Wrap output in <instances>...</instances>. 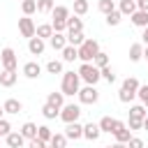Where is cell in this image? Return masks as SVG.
Segmentation results:
<instances>
[{"instance_id": "obj_1", "label": "cell", "mask_w": 148, "mask_h": 148, "mask_svg": "<svg viewBox=\"0 0 148 148\" xmlns=\"http://www.w3.org/2000/svg\"><path fill=\"white\" fill-rule=\"evenodd\" d=\"M79 90H81V76H79V72H62L60 92L62 95H79Z\"/></svg>"}, {"instance_id": "obj_2", "label": "cell", "mask_w": 148, "mask_h": 148, "mask_svg": "<svg viewBox=\"0 0 148 148\" xmlns=\"http://www.w3.org/2000/svg\"><path fill=\"white\" fill-rule=\"evenodd\" d=\"M139 79H134V76H127L125 81H123V86H120V92H118V99L120 102H125V104H130L134 97H136V92H139Z\"/></svg>"}, {"instance_id": "obj_3", "label": "cell", "mask_w": 148, "mask_h": 148, "mask_svg": "<svg viewBox=\"0 0 148 148\" xmlns=\"http://www.w3.org/2000/svg\"><path fill=\"white\" fill-rule=\"evenodd\" d=\"M97 53H99L97 39H86V42L79 46V60H81V62H92Z\"/></svg>"}, {"instance_id": "obj_4", "label": "cell", "mask_w": 148, "mask_h": 148, "mask_svg": "<svg viewBox=\"0 0 148 148\" xmlns=\"http://www.w3.org/2000/svg\"><path fill=\"white\" fill-rule=\"evenodd\" d=\"M79 76L86 81V86H95V83L102 79V72H99L92 62H81V67H79Z\"/></svg>"}, {"instance_id": "obj_5", "label": "cell", "mask_w": 148, "mask_h": 148, "mask_svg": "<svg viewBox=\"0 0 148 148\" xmlns=\"http://www.w3.org/2000/svg\"><path fill=\"white\" fill-rule=\"evenodd\" d=\"M0 62H2V69H7V72H16V67H18V58H16V53H14L12 46H5V49L0 51Z\"/></svg>"}, {"instance_id": "obj_6", "label": "cell", "mask_w": 148, "mask_h": 148, "mask_svg": "<svg viewBox=\"0 0 148 148\" xmlns=\"http://www.w3.org/2000/svg\"><path fill=\"white\" fill-rule=\"evenodd\" d=\"M79 116H81V106H79V104H65V106L60 109V120H62L65 125L79 123Z\"/></svg>"}, {"instance_id": "obj_7", "label": "cell", "mask_w": 148, "mask_h": 148, "mask_svg": "<svg viewBox=\"0 0 148 148\" xmlns=\"http://www.w3.org/2000/svg\"><path fill=\"white\" fill-rule=\"evenodd\" d=\"M18 32H21V37H25V39H32V37L37 35V25L32 23L30 16L18 18Z\"/></svg>"}, {"instance_id": "obj_8", "label": "cell", "mask_w": 148, "mask_h": 148, "mask_svg": "<svg viewBox=\"0 0 148 148\" xmlns=\"http://www.w3.org/2000/svg\"><path fill=\"white\" fill-rule=\"evenodd\" d=\"M97 99H99V90L95 86H86V88L79 90V102L81 104H95Z\"/></svg>"}, {"instance_id": "obj_9", "label": "cell", "mask_w": 148, "mask_h": 148, "mask_svg": "<svg viewBox=\"0 0 148 148\" xmlns=\"http://www.w3.org/2000/svg\"><path fill=\"white\" fill-rule=\"evenodd\" d=\"M65 136L72 139V141L83 139V125H81V123H69V125L65 127Z\"/></svg>"}, {"instance_id": "obj_10", "label": "cell", "mask_w": 148, "mask_h": 148, "mask_svg": "<svg viewBox=\"0 0 148 148\" xmlns=\"http://www.w3.org/2000/svg\"><path fill=\"white\" fill-rule=\"evenodd\" d=\"M44 49H46V42H44V39H39L37 35H35L32 39H28V51H30L32 56H42V53H44Z\"/></svg>"}, {"instance_id": "obj_11", "label": "cell", "mask_w": 148, "mask_h": 148, "mask_svg": "<svg viewBox=\"0 0 148 148\" xmlns=\"http://www.w3.org/2000/svg\"><path fill=\"white\" fill-rule=\"evenodd\" d=\"M99 134H102V130H99L97 123H88V125H83V139H88V141H97Z\"/></svg>"}, {"instance_id": "obj_12", "label": "cell", "mask_w": 148, "mask_h": 148, "mask_svg": "<svg viewBox=\"0 0 148 148\" xmlns=\"http://www.w3.org/2000/svg\"><path fill=\"white\" fill-rule=\"evenodd\" d=\"M49 44H51L53 51H62L67 46V35L65 32H53V37L49 39Z\"/></svg>"}, {"instance_id": "obj_13", "label": "cell", "mask_w": 148, "mask_h": 148, "mask_svg": "<svg viewBox=\"0 0 148 148\" xmlns=\"http://www.w3.org/2000/svg\"><path fill=\"white\" fill-rule=\"evenodd\" d=\"M23 74H25L28 79H37V76L42 74V67H39V62H35V60L25 62V65H23Z\"/></svg>"}, {"instance_id": "obj_14", "label": "cell", "mask_w": 148, "mask_h": 148, "mask_svg": "<svg viewBox=\"0 0 148 148\" xmlns=\"http://www.w3.org/2000/svg\"><path fill=\"white\" fill-rule=\"evenodd\" d=\"M46 104H51L53 109H58V111H60V109L65 106V95L53 90V92H49V97H46Z\"/></svg>"}, {"instance_id": "obj_15", "label": "cell", "mask_w": 148, "mask_h": 148, "mask_svg": "<svg viewBox=\"0 0 148 148\" xmlns=\"http://www.w3.org/2000/svg\"><path fill=\"white\" fill-rule=\"evenodd\" d=\"M5 141H7V146H9V148H21V146L25 143V139H23V134H21V132H9V134L5 136Z\"/></svg>"}, {"instance_id": "obj_16", "label": "cell", "mask_w": 148, "mask_h": 148, "mask_svg": "<svg viewBox=\"0 0 148 148\" xmlns=\"http://www.w3.org/2000/svg\"><path fill=\"white\" fill-rule=\"evenodd\" d=\"M132 23L136 25V28H148V12H141V9H136L132 16Z\"/></svg>"}, {"instance_id": "obj_17", "label": "cell", "mask_w": 148, "mask_h": 148, "mask_svg": "<svg viewBox=\"0 0 148 148\" xmlns=\"http://www.w3.org/2000/svg\"><path fill=\"white\" fill-rule=\"evenodd\" d=\"M2 109H5V113H21V111H23V104H21L18 99L9 97V99L2 104Z\"/></svg>"}, {"instance_id": "obj_18", "label": "cell", "mask_w": 148, "mask_h": 148, "mask_svg": "<svg viewBox=\"0 0 148 148\" xmlns=\"http://www.w3.org/2000/svg\"><path fill=\"white\" fill-rule=\"evenodd\" d=\"M118 12H120L123 16H132V14L136 12V0H120Z\"/></svg>"}, {"instance_id": "obj_19", "label": "cell", "mask_w": 148, "mask_h": 148, "mask_svg": "<svg viewBox=\"0 0 148 148\" xmlns=\"http://www.w3.org/2000/svg\"><path fill=\"white\" fill-rule=\"evenodd\" d=\"M67 32H83V21L76 14L67 18Z\"/></svg>"}, {"instance_id": "obj_20", "label": "cell", "mask_w": 148, "mask_h": 148, "mask_svg": "<svg viewBox=\"0 0 148 148\" xmlns=\"http://www.w3.org/2000/svg\"><path fill=\"white\" fill-rule=\"evenodd\" d=\"M16 72H7V69H2V74H0V86H5V88H12L14 83H16Z\"/></svg>"}, {"instance_id": "obj_21", "label": "cell", "mask_w": 148, "mask_h": 148, "mask_svg": "<svg viewBox=\"0 0 148 148\" xmlns=\"http://www.w3.org/2000/svg\"><path fill=\"white\" fill-rule=\"evenodd\" d=\"M51 14H53V21H67L69 18V9L65 5H56Z\"/></svg>"}, {"instance_id": "obj_22", "label": "cell", "mask_w": 148, "mask_h": 148, "mask_svg": "<svg viewBox=\"0 0 148 148\" xmlns=\"http://www.w3.org/2000/svg\"><path fill=\"white\" fill-rule=\"evenodd\" d=\"M53 32H56V30H53L51 23H42V25H37V37H39V39H51Z\"/></svg>"}, {"instance_id": "obj_23", "label": "cell", "mask_w": 148, "mask_h": 148, "mask_svg": "<svg viewBox=\"0 0 148 148\" xmlns=\"http://www.w3.org/2000/svg\"><path fill=\"white\" fill-rule=\"evenodd\" d=\"M97 125H99V130H102V132H109V134H113V130H116V118H111V116H104V118H102Z\"/></svg>"}, {"instance_id": "obj_24", "label": "cell", "mask_w": 148, "mask_h": 148, "mask_svg": "<svg viewBox=\"0 0 148 148\" xmlns=\"http://www.w3.org/2000/svg\"><path fill=\"white\" fill-rule=\"evenodd\" d=\"M37 130H39V127H37L35 123H23L21 134H23V139H28V141H30V139H35V136H37Z\"/></svg>"}, {"instance_id": "obj_25", "label": "cell", "mask_w": 148, "mask_h": 148, "mask_svg": "<svg viewBox=\"0 0 148 148\" xmlns=\"http://www.w3.org/2000/svg\"><path fill=\"white\" fill-rule=\"evenodd\" d=\"M113 136H116V143H127V141L132 139V130H127V125H125V127L116 130V132H113Z\"/></svg>"}, {"instance_id": "obj_26", "label": "cell", "mask_w": 148, "mask_h": 148, "mask_svg": "<svg viewBox=\"0 0 148 148\" xmlns=\"http://www.w3.org/2000/svg\"><path fill=\"white\" fill-rule=\"evenodd\" d=\"M141 58H143V44L136 42V44L130 46V60H132V62H139Z\"/></svg>"}, {"instance_id": "obj_27", "label": "cell", "mask_w": 148, "mask_h": 148, "mask_svg": "<svg viewBox=\"0 0 148 148\" xmlns=\"http://www.w3.org/2000/svg\"><path fill=\"white\" fill-rule=\"evenodd\" d=\"M76 58H79V49H76V46H69V44H67V46L62 49V60H65V62H74Z\"/></svg>"}, {"instance_id": "obj_28", "label": "cell", "mask_w": 148, "mask_h": 148, "mask_svg": "<svg viewBox=\"0 0 148 148\" xmlns=\"http://www.w3.org/2000/svg\"><path fill=\"white\" fill-rule=\"evenodd\" d=\"M83 42H86L83 32H67V44H69V46H76V49H79Z\"/></svg>"}, {"instance_id": "obj_29", "label": "cell", "mask_w": 148, "mask_h": 148, "mask_svg": "<svg viewBox=\"0 0 148 148\" xmlns=\"http://www.w3.org/2000/svg\"><path fill=\"white\" fill-rule=\"evenodd\" d=\"M148 116V109L143 106V104H134L132 109H130V118H139V120H143Z\"/></svg>"}, {"instance_id": "obj_30", "label": "cell", "mask_w": 148, "mask_h": 148, "mask_svg": "<svg viewBox=\"0 0 148 148\" xmlns=\"http://www.w3.org/2000/svg\"><path fill=\"white\" fill-rule=\"evenodd\" d=\"M92 65H95L97 69H104V67H109V56H106L104 51H99V53L95 56V60H92Z\"/></svg>"}, {"instance_id": "obj_31", "label": "cell", "mask_w": 148, "mask_h": 148, "mask_svg": "<svg viewBox=\"0 0 148 148\" xmlns=\"http://www.w3.org/2000/svg\"><path fill=\"white\" fill-rule=\"evenodd\" d=\"M42 116H44L46 120H53V118H60V111L53 109L51 104H44V106H42Z\"/></svg>"}, {"instance_id": "obj_32", "label": "cell", "mask_w": 148, "mask_h": 148, "mask_svg": "<svg viewBox=\"0 0 148 148\" xmlns=\"http://www.w3.org/2000/svg\"><path fill=\"white\" fill-rule=\"evenodd\" d=\"M51 136H53L51 127H46V125H39V130H37V139H42L44 143H51Z\"/></svg>"}, {"instance_id": "obj_33", "label": "cell", "mask_w": 148, "mask_h": 148, "mask_svg": "<svg viewBox=\"0 0 148 148\" xmlns=\"http://www.w3.org/2000/svg\"><path fill=\"white\" fill-rule=\"evenodd\" d=\"M53 0H37V12L39 14H51L53 12Z\"/></svg>"}, {"instance_id": "obj_34", "label": "cell", "mask_w": 148, "mask_h": 148, "mask_svg": "<svg viewBox=\"0 0 148 148\" xmlns=\"http://www.w3.org/2000/svg\"><path fill=\"white\" fill-rule=\"evenodd\" d=\"M21 9H23L25 16L35 14V12H37V0H23V2H21Z\"/></svg>"}, {"instance_id": "obj_35", "label": "cell", "mask_w": 148, "mask_h": 148, "mask_svg": "<svg viewBox=\"0 0 148 148\" xmlns=\"http://www.w3.org/2000/svg\"><path fill=\"white\" fill-rule=\"evenodd\" d=\"M51 146H53V148H67V136H65V132H62V134H53V136H51Z\"/></svg>"}, {"instance_id": "obj_36", "label": "cell", "mask_w": 148, "mask_h": 148, "mask_svg": "<svg viewBox=\"0 0 148 148\" xmlns=\"http://www.w3.org/2000/svg\"><path fill=\"white\" fill-rule=\"evenodd\" d=\"M46 72L49 74H62V62L60 60H49L46 62Z\"/></svg>"}, {"instance_id": "obj_37", "label": "cell", "mask_w": 148, "mask_h": 148, "mask_svg": "<svg viewBox=\"0 0 148 148\" xmlns=\"http://www.w3.org/2000/svg\"><path fill=\"white\" fill-rule=\"evenodd\" d=\"M88 7H90L88 0H74V14H76V16H83V14L88 12Z\"/></svg>"}, {"instance_id": "obj_38", "label": "cell", "mask_w": 148, "mask_h": 148, "mask_svg": "<svg viewBox=\"0 0 148 148\" xmlns=\"http://www.w3.org/2000/svg\"><path fill=\"white\" fill-rule=\"evenodd\" d=\"M97 9L106 16V14H111L116 7H113V0H99V2H97Z\"/></svg>"}, {"instance_id": "obj_39", "label": "cell", "mask_w": 148, "mask_h": 148, "mask_svg": "<svg viewBox=\"0 0 148 148\" xmlns=\"http://www.w3.org/2000/svg\"><path fill=\"white\" fill-rule=\"evenodd\" d=\"M120 21H123V14H120L118 9H113L111 14H106V23H109V25H118Z\"/></svg>"}, {"instance_id": "obj_40", "label": "cell", "mask_w": 148, "mask_h": 148, "mask_svg": "<svg viewBox=\"0 0 148 148\" xmlns=\"http://www.w3.org/2000/svg\"><path fill=\"white\" fill-rule=\"evenodd\" d=\"M99 72H102V79H104L106 83H113V81H116V72H113L111 67H104V69H99Z\"/></svg>"}, {"instance_id": "obj_41", "label": "cell", "mask_w": 148, "mask_h": 148, "mask_svg": "<svg viewBox=\"0 0 148 148\" xmlns=\"http://www.w3.org/2000/svg\"><path fill=\"white\" fill-rule=\"evenodd\" d=\"M127 148H146V143H143V139H139V136H132V139L127 141Z\"/></svg>"}, {"instance_id": "obj_42", "label": "cell", "mask_w": 148, "mask_h": 148, "mask_svg": "<svg viewBox=\"0 0 148 148\" xmlns=\"http://www.w3.org/2000/svg\"><path fill=\"white\" fill-rule=\"evenodd\" d=\"M9 132H12V125H9V120H5V118H2V120H0V139H2V136H7Z\"/></svg>"}, {"instance_id": "obj_43", "label": "cell", "mask_w": 148, "mask_h": 148, "mask_svg": "<svg viewBox=\"0 0 148 148\" xmlns=\"http://www.w3.org/2000/svg\"><path fill=\"white\" fill-rule=\"evenodd\" d=\"M127 130H143V120H139V118H130Z\"/></svg>"}, {"instance_id": "obj_44", "label": "cell", "mask_w": 148, "mask_h": 148, "mask_svg": "<svg viewBox=\"0 0 148 148\" xmlns=\"http://www.w3.org/2000/svg\"><path fill=\"white\" fill-rule=\"evenodd\" d=\"M28 148H49V146H46L42 139H37V136H35V139H30V141H28Z\"/></svg>"}, {"instance_id": "obj_45", "label": "cell", "mask_w": 148, "mask_h": 148, "mask_svg": "<svg viewBox=\"0 0 148 148\" xmlns=\"http://www.w3.org/2000/svg\"><path fill=\"white\" fill-rule=\"evenodd\" d=\"M51 25H53L56 32H65V30H67V21H53Z\"/></svg>"}, {"instance_id": "obj_46", "label": "cell", "mask_w": 148, "mask_h": 148, "mask_svg": "<svg viewBox=\"0 0 148 148\" xmlns=\"http://www.w3.org/2000/svg\"><path fill=\"white\" fill-rule=\"evenodd\" d=\"M136 97H139L141 102H146V99H148V86H139V92H136Z\"/></svg>"}, {"instance_id": "obj_47", "label": "cell", "mask_w": 148, "mask_h": 148, "mask_svg": "<svg viewBox=\"0 0 148 148\" xmlns=\"http://www.w3.org/2000/svg\"><path fill=\"white\" fill-rule=\"evenodd\" d=\"M136 9H141V12H148V0H136Z\"/></svg>"}, {"instance_id": "obj_48", "label": "cell", "mask_w": 148, "mask_h": 148, "mask_svg": "<svg viewBox=\"0 0 148 148\" xmlns=\"http://www.w3.org/2000/svg\"><path fill=\"white\" fill-rule=\"evenodd\" d=\"M141 39H143V44L148 46V28H143V35H141Z\"/></svg>"}, {"instance_id": "obj_49", "label": "cell", "mask_w": 148, "mask_h": 148, "mask_svg": "<svg viewBox=\"0 0 148 148\" xmlns=\"http://www.w3.org/2000/svg\"><path fill=\"white\" fill-rule=\"evenodd\" d=\"M111 148H127V143H113Z\"/></svg>"}, {"instance_id": "obj_50", "label": "cell", "mask_w": 148, "mask_h": 148, "mask_svg": "<svg viewBox=\"0 0 148 148\" xmlns=\"http://www.w3.org/2000/svg\"><path fill=\"white\" fill-rule=\"evenodd\" d=\"M143 130H148V116L143 118Z\"/></svg>"}, {"instance_id": "obj_51", "label": "cell", "mask_w": 148, "mask_h": 148, "mask_svg": "<svg viewBox=\"0 0 148 148\" xmlns=\"http://www.w3.org/2000/svg\"><path fill=\"white\" fill-rule=\"evenodd\" d=\"M143 58L148 60V46H143Z\"/></svg>"}, {"instance_id": "obj_52", "label": "cell", "mask_w": 148, "mask_h": 148, "mask_svg": "<svg viewBox=\"0 0 148 148\" xmlns=\"http://www.w3.org/2000/svg\"><path fill=\"white\" fill-rule=\"evenodd\" d=\"M2 113H5V109H2V106H0V120H2Z\"/></svg>"}, {"instance_id": "obj_53", "label": "cell", "mask_w": 148, "mask_h": 148, "mask_svg": "<svg viewBox=\"0 0 148 148\" xmlns=\"http://www.w3.org/2000/svg\"><path fill=\"white\" fill-rule=\"evenodd\" d=\"M143 106H146V109H148V99H146V102H143Z\"/></svg>"}, {"instance_id": "obj_54", "label": "cell", "mask_w": 148, "mask_h": 148, "mask_svg": "<svg viewBox=\"0 0 148 148\" xmlns=\"http://www.w3.org/2000/svg\"><path fill=\"white\" fill-rule=\"evenodd\" d=\"M104 148H111V146H104Z\"/></svg>"}, {"instance_id": "obj_55", "label": "cell", "mask_w": 148, "mask_h": 148, "mask_svg": "<svg viewBox=\"0 0 148 148\" xmlns=\"http://www.w3.org/2000/svg\"><path fill=\"white\" fill-rule=\"evenodd\" d=\"M49 148H53V146H49Z\"/></svg>"}, {"instance_id": "obj_56", "label": "cell", "mask_w": 148, "mask_h": 148, "mask_svg": "<svg viewBox=\"0 0 148 148\" xmlns=\"http://www.w3.org/2000/svg\"><path fill=\"white\" fill-rule=\"evenodd\" d=\"M21 2H23V0H21Z\"/></svg>"}]
</instances>
